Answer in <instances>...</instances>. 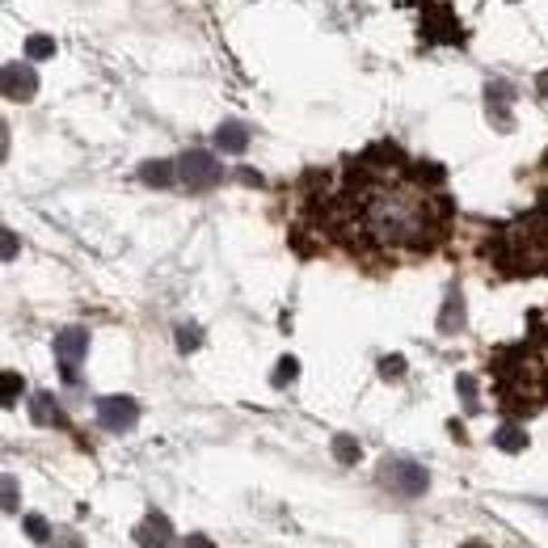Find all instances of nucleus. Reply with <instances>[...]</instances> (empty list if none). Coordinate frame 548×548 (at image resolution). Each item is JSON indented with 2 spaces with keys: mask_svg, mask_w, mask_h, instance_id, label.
Instances as JSON below:
<instances>
[{
  "mask_svg": "<svg viewBox=\"0 0 548 548\" xmlns=\"http://www.w3.org/2000/svg\"><path fill=\"white\" fill-rule=\"evenodd\" d=\"M438 182L443 173L405 160L401 148H371L346 165V182L329 198V219L354 254H430L451 224Z\"/></svg>",
  "mask_w": 548,
  "mask_h": 548,
  "instance_id": "nucleus-1",
  "label": "nucleus"
},
{
  "mask_svg": "<svg viewBox=\"0 0 548 548\" xmlns=\"http://www.w3.org/2000/svg\"><path fill=\"white\" fill-rule=\"evenodd\" d=\"M489 367L498 376V397L506 409L524 414L548 401V329H540V312H532V338L524 346L498 351Z\"/></svg>",
  "mask_w": 548,
  "mask_h": 548,
  "instance_id": "nucleus-2",
  "label": "nucleus"
},
{
  "mask_svg": "<svg viewBox=\"0 0 548 548\" xmlns=\"http://www.w3.org/2000/svg\"><path fill=\"white\" fill-rule=\"evenodd\" d=\"M506 245H514V266L519 274H536V270H548V207L536 211V216H524L514 228H506Z\"/></svg>",
  "mask_w": 548,
  "mask_h": 548,
  "instance_id": "nucleus-3",
  "label": "nucleus"
},
{
  "mask_svg": "<svg viewBox=\"0 0 548 548\" xmlns=\"http://www.w3.org/2000/svg\"><path fill=\"white\" fill-rule=\"evenodd\" d=\"M380 486H389L401 498H422L430 489V473L414 460H384L380 464Z\"/></svg>",
  "mask_w": 548,
  "mask_h": 548,
  "instance_id": "nucleus-4",
  "label": "nucleus"
},
{
  "mask_svg": "<svg viewBox=\"0 0 548 548\" xmlns=\"http://www.w3.org/2000/svg\"><path fill=\"white\" fill-rule=\"evenodd\" d=\"M178 178H182L186 190H211V186H219V178H224V165H219L211 152H186V157L178 160Z\"/></svg>",
  "mask_w": 548,
  "mask_h": 548,
  "instance_id": "nucleus-5",
  "label": "nucleus"
},
{
  "mask_svg": "<svg viewBox=\"0 0 548 548\" xmlns=\"http://www.w3.org/2000/svg\"><path fill=\"white\" fill-rule=\"evenodd\" d=\"M98 422L114 435H127V430L139 422V405L131 397H101L98 401Z\"/></svg>",
  "mask_w": 548,
  "mask_h": 548,
  "instance_id": "nucleus-6",
  "label": "nucleus"
},
{
  "mask_svg": "<svg viewBox=\"0 0 548 548\" xmlns=\"http://www.w3.org/2000/svg\"><path fill=\"white\" fill-rule=\"evenodd\" d=\"M89 354V333L85 329H63L55 333V359L63 367V380H76V363Z\"/></svg>",
  "mask_w": 548,
  "mask_h": 548,
  "instance_id": "nucleus-7",
  "label": "nucleus"
},
{
  "mask_svg": "<svg viewBox=\"0 0 548 548\" xmlns=\"http://www.w3.org/2000/svg\"><path fill=\"white\" fill-rule=\"evenodd\" d=\"M34 72H30V68H22V63H9V68H5V98L9 101H30L34 98Z\"/></svg>",
  "mask_w": 548,
  "mask_h": 548,
  "instance_id": "nucleus-8",
  "label": "nucleus"
},
{
  "mask_svg": "<svg viewBox=\"0 0 548 548\" xmlns=\"http://www.w3.org/2000/svg\"><path fill=\"white\" fill-rule=\"evenodd\" d=\"M135 540H139V544L144 548H165L173 540V527H169V519H165V514H148L144 524L135 527Z\"/></svg>",
  "mask_w": 548,
  "mask_h": 548,
  "instance_id": "nucleus-9",
  "label": "nucleus"
},
{
  "mask_svg": "<svg viewBox=\"0 0 548 548\" xmlns=\"http://www.w3.org/2000/svg\"><path fill=\"white\" fill-rule=\"evenodd\" d=\"M216 148L228 152V157H241L245 148H249V127H245V122H224L216 131Z\"/></svg>",
  "mask_w": 548,
  "mask_h": 548,
  "instance_id": "nucleus-10",
  "label": "nucleus"
},
{
  "mask_svg": "<svg viewBox=\"0 0 548 548\" xmlns=\"http://www.w3.org/2000/svg\"><path fill=\"white\" fill-rule=\"evenodd\" d=\"M460 325H464V295L451 287L447 304H443V312H438V333H456Z\"/></svg>",
  "mask_w": 548,
  "mask_h": 548,
  "instance_id": "nucleus-11",
  "label": "nucleus"
},
{
  "mask_svg": "<svg viewBox=\"0 0 548 548\" xmlns=\"http://www.w3.org/2000/svg\"><path fill=\"white\" fill-rule=\"evenodd\" d=\"M173 178H178V165H169V160H144L139 165V182L144 186H169Z\"/></svg>",
  "mask_w": 548,
  "mask_h": 548,
  "instance_id": "nucleus-12",
  "label": "nucleus"
},
{
  "mask_svg": "<svg viewBox=\"0 0 548 548\" xmlns=\"http://www.w3.org/2000/svg\"><path fill=\"white\" fill-rule=\"evenodd\" d=\"M30 414H34L38 427H63V414H60V405L51 401L47 392H38L34 401H30Z\"/></svg>",
  "mask_w": 548,
  "mask_h": 548,
  "instance_id": "nucleus-13",
  "label": "nucleus"
},
{
  "mask_svg": "<svg viewBox=\"0 0 548 548\" xmlns=\"http://www.w3.org/2000/svg\"><path fill=\"white\" fill-rule=\"evenodd\" d=\"M494 443H498L502 451H524L527 447V430L514 427V422H506V427L494 430Z\"/></svg>",
  "mask_w": 548,
  "mask_h": 548,
  "instance_id": "nucleus-14",
  "label": "nucleus"
},
{
  "mask_svg": "<svg viewBox=\"0 0 548 548\" xmlns=\"http://www.w3.org/2000/svg\"><path fill=\"white\" fill-rule=\"evenodd\" d=\"M333 460H338V464H354V460H359V443H354L351 435H338V438H333Z\"/></svg>",
  "mask_w": 548,
  "mask_h": 548,
  "instance_id": "nucleus-15",
  "label": "nucleus"
},
{
  "mask_svg": "<svg viewBox=\"0 0 548 548\" xmlns=\"http://www.w3.org/2000/svg\"><path fill=\"white\" fill-rule=\"evenodd\" d=\"M25 51H30V60H47V55H55V43L47 34H30L25 38Z\"/></svg>",
  "mask_w": 548,
  "mask_h": 548,
  "instance_id": "nucleus-16",
  "label": "nucleus"
},
{
  "mask_svg": "<svg viewBox=\"0 0 548 548\" xmlns=\"http://www.w3.org/2000/svg\"><path fill=\"white\" fill-rule=\"evenodd\" d=\"M25 532H30V540H38V544H43V540H51V527H47V519H43V514H25Z\"/></svg>",
  "mask_w": 548,
  "mask_h": 548,
  "instance_id": "nucleus-17",
  "label": "nucleus"
},
{
  "mask_svg": "<svg viewBox=\"0 0 548 548\" xmlns=\"http://www.w3.org/2000/svg\"><path fill=\"white\" fill-rule=\"evenodd\" d=\"M295 371H300V363L287 354V359H279V371H274V380H270V384H274V389H283L287 380H295Z\"/></svg>",
  "mask_w": 548,
  "mask_h": 548,
  "instance_id": "nucleus-18",
  "label": "nucleus"
},
{
  "mask_svg": "<svg viewBox=\"0 0 548 548\" xmlns=\"http://www.w3.org/2000/svg\"><path fill=\"white\" fill-rule=\"evenodd\" d=\"M198 341H203V338H198V325H182V329H178V346H182V351H195Z\"/></svg>",
  "mask_w": 548,
  "mask_h": 548,
  "instance_id": "nucleus-19",
  "label": "nucleus"
},
{
  "mask_svg": "<svg viewBox=\"0 0 548 548\" xmlns=\"http://www.w3.org/2000/svg\"><path fill=\"white\" fill-rule=\"evenodd\" d=\"M456 389H460V397L468 401V409H476V380L473 376H460V380H456Z\"/></svg>",
  "mask_w": 548,
  "mask_h": 548,
  "instance_id": "nucleus-20",
  "label": "nucleus"
},
{
  "mask_svg": "<svg viewBox=\"0 0 548 548\" xmlns=\"http://www.w3.org/2000/svg\"><path fill=\"white\" fill-rule=\"evenodd\" d=\"M401 371H405V359H401V354H392V359H384V363H380V376H401Z\"/></svg>",
  "mask_w": 548,
  "mask_h": 548,
  "instance_id": "nucleus-21",
  "label": "nucleus"
},
{
  "mask_svg": "<svg viewBox=\"0 0 548 548\" xmlns=\"http://www.w3.org/2000/svg\"><path fill=\"white\" fill-rule=\"evenodd\" d=\"M17 392H22V380L13 376V371H5V405L17 401Z\"/></svg>",
  "mask_w": 548,
  "mask_h": 548,
  "instance_id": "nucleus-22",
  "label": "nucleus"
},
{
  "mask_svg": "<svg viewBox=\"0 0 548 548\" xmlns=\"http://www.w3.org/2000/svg\"><path fill=\"white\" fill-rule=\"evenodd\" d=\"M17 506V486H13V476H5V511Z\"/></svg>",
  "mask_w": 548,
  "mask_h": 548,
  "instance_id": "nucleus-23",
  "label": "nucleus"
},
{
  "mask_svg": "<svg viewBox=\"0 0 548 548\" xmlns=\"http://www.w3.org/2000/svg\"><path fill=\"white\" fill-rule=\"evenodd\" d=\"M182 548H216V544H211V540L207 536H190V540H186V544Z\"/></svg>",
  "mask_w": 548,
  "mask_h": 548,
  "instance_id": "nucleus-24",
  "label": "nucleus"
},
{
  "mask_svg": "<svg viewBox=\"0 0 548 548\" xmlns=\"http://www.w3.org/2000/svg\"><path fill=\"white\" fill-rule=\"evenodd\" d=\"M536 89H540V98H548V72H540V81H536Z\"/></svg>",
  "mask_w": 548,
  "mask_h": 548,
  "instance_id": "nucleus-25",
  "label": "nucleus"
},
{
  "mask_svg": "<svg viewBox=\"0 0 548 548\" xmlns=\"http://www.w3.org/2000/svg\"><path fill=\"white\" fill-rule=\"evenodd\" d=\"M460 548H489V544H481V540H468V544H460Z\"/></svg>",
  "mask_w": 548,
  "mask_h": 548,
  "instance_id": "nucleus-26",
  "label": "nucleus"
}]
</instances>
